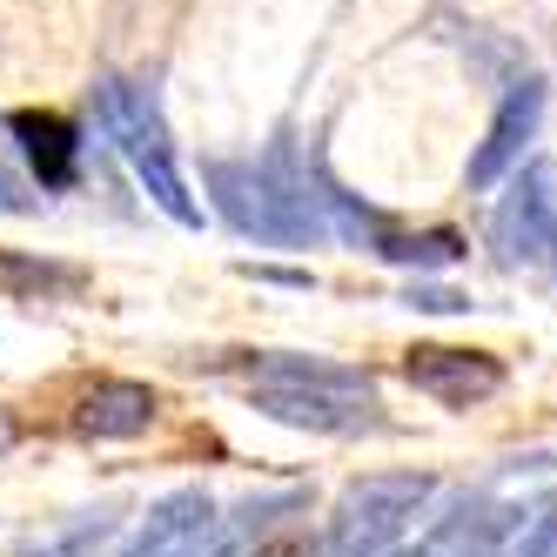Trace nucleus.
<instances>
[{
    "label": "nucleus",
    "instance_id": "f257e3e1",
    "mask_svg": "<svg viewBox=\"0 0 557 557\" xmlns=\"http://www.w3.org/2000/svg\"><path fill=\"white\" fill-rule=\"evenodd\" d=\"M95 114H101L108 141L135 162V175L148 182L154 202H162L175 222H195V202H188V188H182V175H175L169 122H162V108H154V95L135 88V82H101V88H95Z\"/></svg>",
    "mask_w": 557,
    "mask_h": 557
},
{
    "label": "nucleus",
    "instance_id": "f03ea898",
    "mask_svg": "<svg viewBox=\"0 0 557 557\" xmlns=\"http://www.w3.org/2000/svg\"><path fill=\"white\" fill-rule=\"evenodd\" d=\"M537 108H544V82H517L510 95H504V108H497V122H491V135H484V148L470 154V182L484 188V182H497L517 154H524V141H531V128H537Z\"/></svg>",
    "mask_w": 557,
    "mask_h": 557
},
{
    "label": "nucleus",
    "instance_id": "7ed1b4c3",
    "mask_svg": "<svg viewBox=\"0 0 557 557\" xmlns=\"http://www.w3.org/2000/svg\"><path fill=\"white\" fill-rule=\"evenodd\" d=\"M14 141H21V154L34 162V175H41V188H67L74 182V169H82V141H74V128L61 122V114H14Z\"/></svg>",
    "mask_w": 557,
    "mask_h": 557
},
{
    "label": "nucleus",
    "instance_id": "20e7f679",
    "mask_svg": "<svg viewBox=\"0 0 557 557\" xmlns=\"http://www.w3.org/2000/svg\"><path fill=\"white\" fill-rule=\"evenodd\" d=\"M497 376L504 370L491 356H476V349H410V383L450 396V404H470V396L497 389Z\"/></svg>",
    "mask_w": 557,
    "mask_h": 557
},
{
    "label": "nucleus",
    "instance_id": "39448f33",
    "mask_svg": "<svg viewBox=\"0 0 557 557\" xmlns=\"http://www.w3.org/2000/svg\"><path fill=\"white\" fill-rule=\"evenodd\" d=\"M148 417H154V389L141 383H95L82 396V410H74L82 436H135L148 430Z\"/></svg>",
    "mask_w": 557,
    "mask_h": 557
},
{
    "label": "nucleus",
    "instance_id": "423d86ee",
    "mask_svg": "<svg viewBox=\"0 0 557 557\" xmlns=\"http://www.w3.org/2000/svg\"><path fill=\"white\" fill-rule=\"evenodd\" d=\"M61 289H82V269H67V262H34V256H14V249H0V296H61Z\"/></svg>",
    "mask_w": 557,
    "mask_h": 557
},
{
    "label": "nucleus",
    "instance_id": "0eeeda50",
    "mask_svg": "<svg viewBox=\"0 0 557 557\" xmlns=\"http://www.w3.org/2000/svg\"><path fill=\"white\" fill-rule=\"evenodd\" d=\"M0 209H14V215H21V209H34V202H27V195H21V182H14L8 169H0Z\"/></svg>",
    "mask_w": 557,
    "mask_h": 557
},
{
    "label": "nucleus",
    "instance_id": "6e6552de",
    "mask_svg": "<svg viewBox=\"0 0 557 557\" xmlns=\"http://www.w3.org/2000/svg\"><path fill=\"white\" fill-rule=\"evenodd\" d=\"M8 436H14V423H8V410H0V444H8Z\"/></svg>",
    "mask_w": 557,
    "mask_h": 557
}]
</instances>
